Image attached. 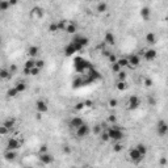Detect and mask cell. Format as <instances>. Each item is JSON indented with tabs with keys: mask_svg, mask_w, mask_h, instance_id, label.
I'll list each match as a JSON object with an SVG mask.
<instances>
[{
	"mask_svg": "<svg viewBox=\"0 0 168 168\" xmlns=\"http://www.w3.org/2000/svg\"><path fill=\"white\" fill-rule=\"evenodd\" d=\"M84 168H95V167H92V166H87V167H84Z\"/></svg>",
	"mask_w": 168,
	"mask_h": 168,
	"instance_id": "obj_57",
	"label": "cell"
},
{
	"mask_svg": "<svg viewBox=\"0 0 168 168\" xmlns=\"http://www.w3.org/2000/svg\"><path fill=\"white\" fill-rule=\"evenodd\" d=\"M75 133H76V137L80 138V139H83V138H87L88 135L91 134V127L88 126L87 124H83L80 127H78L76 130H75Z\"/></svg>",
	"mask_w": 168,
	"mask_h": 168,
	"instance_id": "obj_6",
	"label": "cell"
},
{
	"mask_svg": "<svg viewBox=\"0 0 168 168\" xmlns=\"http://www.w3.org/2000/svg\"><path fill=\"white\" fill-rule=\"evenodd\" d=\"M142 57L146 59V61L152 62V61H155L156 57H158V51L155 50V49H144V53H143Z\"/></svg>",
	"mask_w": 168,
	"mask_h": 168,
	"instance_id": "obj_9",
	"label": "cell"
},
{
	"mask_svg": "<svg viewBox=\"0 0 168 168\" xmlns=\"http://www.w3.org/2000/svg\"><path fill=\"white\" fill-rule=\"evenodd\" d=\"M72 42H76L78 45H80L81 47H85L88 44H90V39H88L87 37H84V36H79V34H75L74 38H72Z\"/></svg>",
	"mask_w": 168,
	"mask_h": 168,
	"instance_id": "obj_12",
	"label": "cell"
},
{
	"mask_svg": "<svg viewBox=\"0 0 168 168\" xmlns=\"http://www.w3.org/2000/svg\"><path fill=\"white\" fill-rule=\"evenodd\" d=\"M1 125H4V126L7 127V129H8L9 131H11V130L13 129V127L16 126V120H15V118H12V117H9V118H7V120H5Z\"/></svg>",
	"mask_w": 168,
	"mask_h": 168,
	"instance_id": "obj_20",
	"label": "cell"
},
{
	"mask_svg": "<svg viewBox=\"0 0 168 168\" xmlns=\"http://www.w3.org/2000/svg\"><path fill=\"white\" fill-rule=\"evenodd\" d=\"M39 72H41V70H39V68H37V67H33L32 70H30V76H38Z\"/></svg>",
	"mask_w": 168,
	"mask_h": 168,
	"instance_id": "obj_46",
	"label": "cell"
},
{
	"mask_svg": "<svg viewBox=\"0 0 168 168\" xmlns=\"http://www.w3.org/2000/svg\"><path fill=\"white\" fill-rule=\"evenodd\" d=\"M24 75H26V76H30V70H28V68H24Z\"/></svg>",
	"mask_w": 168,
	"mask_h": 168,
	"instance_id": "obj_54",
	"label": "cell"
},
{
	"mask_svg": "<svg viewBox=\"0 0 168 168\" xmlns=\"http://www.w3.org/2000/svg\"><path fill=\"white\" fill-rule=\"evenodd\" d=\"M107 133H108V135H109V139L113 141V142H121V141L124 139V137H125L124 130L121 129L117 124L107 127Z\"/></svg>",
	"mask_w": 168,
	"mask_h": 168,
	"instance_id": "obj_2",
	"label": "cell"
},
{
	"mask_svg": "<svg viewBox=\"0 0 168 168\" xmlns=\"http://www.w3.org/2000/svg\"><path fill=\"white\" fill-rule=\"evenodd\" d=\"M63 53H64L66 57H72V55H74L75 53H78V51L75 50L74 45H72L71 42H70L68 45H66V46H64V50H63Z\"/></svg>",
	"mask_w": 168,
	"mask_h": 168,
	"instance_id": "obj_18",
	"label": "cell"
},
{
	"mask_svg": "<svg viewBox=\"0 0 168 168\" xmlns=\"http://www.w3.org/2000/svg\"><path fill=\"white\" fill-rule=\"evenodd\" d=\"M135 149L139 151L141 154H142L143 156H146V154H147V151H149V149H147V146L146 144H143V143H138L137 146H135Z\"/></svg>",
	"mask_w": 168,
	"mask_h": 168,
	"instance_id": "obj_30",
	"label": "cell"
},
{
	"mask_svg": "<svg viewBox=\"0 0 168 168\" xmlns=\"http://www.w3.org/2000/svg\"><path fill=\"white\" fill-rule=\"evenodd\" d=\"M144 39H146V42L149 45H155L156 44V36H155V33H152V32L147 33L146 37H144Z\"/></svg>",
	"mask_w": 168,
	"mask_h": 168,
	"instance_id": "obj_21",
	"label": "cell"
},
{
	"mask_svg": "<svg viewBox=\"0 0 168 168\" xmlns=\"http://www.w3.org/2000/svg\"><path fill=\"white\" fill-rule=\"evenodd\" d=\"M36 67L39 68V70H42V68L45 67V61L44 59H36Z\"/></svg>",
	"mask_w": 168,
	"mask_h": 168,
	"instance_id": "obj_40",
	"label": "cell"
},
{
	"mask_svg": "<svg viewBox=\"0 0 168 168\" xmlns=\"http://www.w3.org/2000/svg\"><path fill=\"white\" fill-rule=\"evenodd\" d=\"M30 16L33 19H37V20H39V19H42L45 16V13H44V9L42 8H39V7H34V8L32 9V12H30Z\"/></svg>",
	"mask_w": 168,
	"mask_h": 168,
	"instance_id": "obj_15",
	"label": "cell"
},
{
	"mask_svg": "<svg viewBox=\"0 0 168 168\" xmlns=\"http://www.w3.org/2000/svg\"><path fill=\"white\" fill-rule=\"evenodd\" d=\"M25 168H33V167H25Z\"/></svg>",
	"mask_w": 168,
	"mask_h": 168,
	"instance_id": "obj_59",
	"label": "cell"
},
{
	"mask_svg": "<svg viewBox=\"0 0 168 168\" xmlns=\"http://www.w3.org/2000/svg\"><path fill=\"white\" fill-rule=\"evenodd\" d=\"M127 62H129V67H138L141 64V57L138 54H131L127 57Z\"/></svg>",
	"mask_w": 168,
	"mask_h": 168,
	"instance_id": "obj_11",
	"label": "cell"
},
{
	"mask_svg": "<svg viewBox=\"0 0 168 168\" xmlns=\"http://www.w3.org/2000/svg\"><path fill=\"white\" fill-rule=\"evenodd\" d=\"M124 150V144L121 142H114L113 144V151L114 152H121V151Z\"/></svg>",
	"mask_w": 168,
	"mask_h": 168,
	"instance_id": "obj_36",
	"label": "cell"
},
{
	"mask_svg": "<svg viewBox=\"0 0 168 168\" xmlns=\"http://www.w3.org/2000/svg\"><path fill=\"white\" fill-rule=\"evenodd\" d=\"M141 16H142V19H143V20H150V16H151L150 8L144 7V8L141 9Z\"/></svg>",
	"mask_w": 168,
	"mask_h": 168,
	"instance_id": "obj_28",
	"label": "cell"
},
{
	"mask_svg": "<svg viewBox=\"0 0 168 168\" xmlns=\"http://www.w3.org/2000/svg\"><path fill=\"white\" fill-rule=\"evenodd\" d=\"M139 107H141V98L135 96V95L129 96V98H127V101H126L127 110H137Z\"/></svg>",
	"mask_w": 168,
	"mask_h": 168,
	"instance_id": "obj_3",
	"label": "cell"
},
{
	"mask_svg": "<svg viewBox=\"0 0 168 168\" xmlns=\"http://www.w3.org/2000/svg\"><path fill=\"white\" fill-rule=\"evenodd\" d=\"M47 30L50 32V33H58V26H57V22H51L50 25H49V28H47Z\"/></svg>",
	"mask_w": 168,
	"mask_h": 168,
	"instance_id": "obj_39",
	"label": "cell"
},
{
	"mask_svg": "<svg viewBox=\"0 0 168 168\" xmlns=\"http://www.w3.org/2000/svg\"><path fill=\"white\" fill-rule=\"evenodd\" d=\"M108 122L110 125H116L117 124V116H114V114H109V117H108Z\"/></svg>",
	"mask_w": 168,
	"mask_h": 168,
	"instance_id": "obj_42",
	"label": "cell"
},
{
	"mask_svg": "<svg viewBox=\"0 0 168 168\" xmlns=\"http://www.w3.org/2000/svg\"><path fill=\"white\" fill-rule=\"evenodd\" d=\"M150 103H151V104H152V105H154V104H155V100H154V98H152V97H150Z\"/></svg>",
	"mask_w": 168,
	"mask_h": 168,
	"instance_id": "obj_56",
	"label": "cell"
},
{
	"mask_svg": "<svg viewBox=\"0 0 168 168\" xmlns=\"http://www.w3.org/2000/svg\"><path fill=\"white\" fill-rule=\"evenodd\" d=\"M129 159H130L134 164H138V163H141V162H142V160L144 159V156L135 149V147H133V149L129 151Z\"/></svg>",
	"mask_w": 168,
	"mask_h": 168,
	"instance_id": "obj_4",
	"label": "cell"
},
{
	"mask_svg": "<svg viewBox=\"0 0 168 168\" xmlns=\"http://www.w3.org/2000/svg\"><path fill=\"white\" fill-rule=\"evenodd\" d=\"M64 32L66 33H68V34H76V32H78V25L75 24V22H72V21H68L67 22V26H66V29H64Z\"/></svg>",
	"mask_w": 168,
	"mask_h": 168,
	"instance_id": "obj_17",
	"label": "cell"
},
{
	"mask_svg": "<svg viewBox=\"0 0 168 168\" xmlns=\"http://www.w3.org/2000/svg\"><path fill=\"white\" fill-rule=\"evenodd\" d=\"M33 67H36V59L33 58H29L25 61V64H24V68H28V70H32Z\"/></svg>",
	"mask_w": 168,
	"mask_h": 168,
	"instance_id": "obj_31",
	"label": "cell"
},
{
	"mask_svg": "<svg viewBox=\"0 0 168 168\" xmlns=\"http://www.w3.org/2000/svg\"><path fill=\"white\" fill-rule=\"evenodd\" d=\"M116 44V37H114V34L112 32H107L104 36V45L105 46H113Z\"/></svg>",
	"mask_w": 168,
	"mask_h": 168,
	"instance_id": "obj_13",
	"label": "cell"
},
{
	"mask_svg": "<svg viewBox=\"0 0 168 168\" xmlns=\"http://www.w3.org/2000/svg\"><path fill=\"white\" fill-rule=\"evenodd\" d=\"M1 42H3V37H1V36H0V44H1Z\"/></svg>",
	"mask_w": 168,
	"mask_h": 168,
	"instance_id": "obj_58",
	"label": "cell"
},
{
	"mask_svg": "<svg viewBox=\"0 0 168 168\" xmlns=\"http://www.w3.org/2000/svg\"><path fill=\"white\" fill-rule=\"evenodd\" d=\"M0 166H1V162H0Z\"/></svg>",
	"mask_w": 168,
	"mask_h": 168,
	"instance_id": "obj_60",
	"label": "cell"
},
{
	"mask_svg": "<svg viewBox=\"0 0 168 168\" xmlns=\"http://www.w3.org/2000/svg\"><path fill=\"white\" fill-rule=\"evenodd\" d=\"M62 152L66 154V155H68V154L72 152V149H71L70 146H68V144H64V146L62 147Z\"/></svg>",
	"mask_w": 168,
	"mask_h": 168,
	"instance_id": "obj_44",
	"label": "cell"
},
{
	"mask_svg": "<svg viewBox=\"0 0 168 168\" xmlns=\"http://www.w3.org/2000/svg\"><path fill=\"white\" fill-rule=\"evenodd\" d=\"M126 79H127V74L124 70H121L117 74V81H126Z\"/></svg>",
	"mask_w": 168,
	"mask_h": 168,
	"instance_id": "obj_34",
	"label": "cell"
},
{
	"mask_svg": "<svg viewBox=\"0 0 168 168\" xmlns=\"http://www.w3.org/2000/svg\"><path fill=\"white\" fill-rule=\"evenodd\" d=\"M15 88L17 90L19 93L21 95V93H24V92L26 91V83H25V81H22V80L21 81H17V83L15 84Z\"/></svg>",
	"mask_w": 168,
	"mask_h": 168,
	"instance_id": "obj_23",
	"label": "cell"
},
{
	"mask_svg": "<svg viewBox=\"0 0 168 168\" xmlns=\"http://www.w3.org/2000/svg\"><path fill=\"white\" fill-rule=\"evenodd\" d=\"M55 22H57L58 30H59V32H64L66 26H67V22H68V20H59V21H55Z\"/></svg>",
	"mask_w": 168,
	"mask_h": 168,
	"instance_id": "obj_29",
	"label": "cell"
},
{
	"mask_svg": "<svg viewBox=\"0 0 168 168\" xmlns=\"http://www.w3.org/2000/svg\"><path fill=\"white\" fill-rule=\"evenodd\" d=\"M83 124H84V121L81 117H72L71 121H70V127L74 130H76L78 127H80Z\"/></svg>",
	"mask_w": 168,
	"mask_h": 168,
	"instance_id": "obj_14",
	"label": "cell"
},
{
	"mask_svg": "<svg viewBox=\"0 0 168 168\" xmlns=\"http://www.w3.org/2000/svg\"><path fill=\"white\" fill-rule=\"evenodd\" d=\"M143 83H144V85H146V87H152V84H154L152 80H151L150 78H146V79H144Z\"/></svg>",
	"mask_w": 168,
	"mask_h": 168,
	"instance_id": "obj_50",
	"label": "cell"
},
{
	"mask_svg": "<svg viewBox=\"0 0 168 168\" xmlns=\"http://www.w3.org/2000/svg\"><path fill=\"white\" fill-rule=\"evenodd\" d=\"M74 68L79 74H87V72H90L91 70H93L95 67L87 61V59H84L81 57H76L74 59Z\"/></svg>",
	"mask_w": 168,
	"mask_h": 168,
	"instance_id": "obj_1",
	"label": "cell"
},
{
	"mask_svg": "<svg viewBox=\"0 0 168 168\" xmlns=\"http://www.w3.org/2000/svg\"><path fill=\"white\" fill-rule=\"evenodd\" d=\"M121 70H122V68L120 67V64H118V63H113V64H112V71H113L114 74H118Z\"/></svg>",
	"mask_w": 168,
	"mask_h": 168,
	"instance_id": "obj_45",
	"label": "cell"
},
{
	"mask_svg": "<svg viewBox=\"0 0 168 168\" xmlns=\"http://www.w3.org/2000/svg\"><path fill=\"white\" fill-rule=\"evenodd\" d=\"M38 152H39V154H46V152H49V147H47V144H42V146L39 147Z\"/></svg>",
	"mask_w": 168,
	"mask_h": 168,
	"instance_id": "obj_47",
	"label": "cell"
},
{
	"mask_svg": "<svg viewBox=\"0 0 168 168\" xmlns=\"http://www.w3.org/2000/svg\"><path fill=\"white\" fill-rule=\"evenodd\" d=\"M9 8H11L9 1H7V0H0V11H8Z\"/></svg>",
	"mask_w": 168,
	"mask_h": 168,
	"instance_id": "obj_35",
	"label": "cell"
},
{
	"mask_svg": "<svg viewBox=\"0 0 168 168\" xmlns=\"http://www.w3.org/2000/svg\"><path fill=\"white\" fill-rule=\"evenodd\" d=\"M9 133H11V131L7 129L4 125H0V135H8Z\"/></svg>",
	"mask_w": 168,
	"mask_h": 168,
	"instance_id": "obj_43",
	"label": "cell"
},
{
	"mask_svg": "<svg viewBox=\"0 0 168 168\" xmlns=\"http://www.w3.org/2000/svg\"><path fill=\"white\" fill-rule=\"evenodd\" d=\"M83 76H78V78H75L74 80H72V87L74 88H80V87H83Z\"/></svg>",
	"mask_w": 168,
	"mask_h": 168,
	"instance_id": "obj_27",
	"label": "cell"
},
{
	"mask_svg": "<svg viewBox=\"0 0 168 168\" xmlns=\"http://www.w3.org/2000/svg\"><path fill=\"white\" fill-rule=\"evenodd\" d=\"M127 87H129V85H127V81H117L116 83V90L120 91V92L126 91Z\"/></svg>",
	"mask_w": 168,
	"mask_h": 168,
	"instance_id": "obj_26",
	"label": "cell"
},
{
	"mask_svg": "<svg viewBox=\"0 0 168 168\" xmlns=\"http://www.w3.org/2000/svg\"><path fill=\"white\" fill-rule=\"evenodd\" d=\"M39 162L44 164V166H50V164L54 163V156L50 152L39 154Z\"/></svg>",
	"mask_w": 168,
	"mask_h": 168,
	"instance_id": "obj_10",
	"label": "cell"
},
{
	"mask_svg": "<svg viewBox=\"0 0 168 168\" xmlns=\"http://www.w3.org/2000/svg\"><path fill=\"white\" fill-rule=\"evenodd\" d=\"M104 129L101 127V125L100 124H97V125H95V126H92L91 127V133H93L95 135H100L101 134V131H103Z\"/></svg>",
	"mask_w": 168,
	"mask_h": 168,
	"instance_id": "obj_32",
	"label": "cell"
},
{
	"mask_svg": "<svg viewBox=\"0 0 168 168\" xmlns=\"http://www.w3.org/2000/svg\"><path fill=\"white\" fill-rule=\"evenodd\" d=\"M117 55H116V53H112V54L108 57V61L110 62V64H113V63H117Z\"/></svg>",
	"mask_w": 168,
	"mask_h": 168,
	"instance_id": "obj_41",
	"label": "cell"
},
{
	"mask_svg": "<svg viewBox=\"0 0 168 168\" xmlns=\"http://www.w3.org/2000/svg\"><path fill=\"white\" fill-rule=\"evenodd\" d=\"M12 75L9 74V70L8 68H0V80H8V79H11Z\"/></svg>",
	"mask_w": 168,
	"mask_h": 168,
	"instance_id": "obj_22",
	"label": "cell"
},
{
	"mask_svg": "<svg viewBox=\"0 0 168 168\" xmlns=\"http://www.w3.org/2000/svg\"><path fill=\"white\" fill-rule=\"evenodd\" d=\"M83 104H84V108H92L93 107V101L92 100H84Z\"/></svg>",
	"mask_w": 168,
	"mask_h": 168,
	"instance_id": "obj_49",
	"label": "cell"
},
{
	"mask_svg": "<svg viewBox=\"0 0 168 168\" xmlns=\"http://www.w3.org/2000/svg\"><path fill=\"white\" fill-rule=\"evenodd\" d=\"M117 63L120 64V67H121V68H124V67H129V62H127V58H126V57H121V58H118V59H117Z\"/></svg>",
	"mask_w": 168,
	"mask_h": 168,
	"instance_id": "obj_33",
	"label": "cell"
},
{
	"mask_svg": "<svg viewBox=\"0 0 168 168\" xmlns=\"http://www.w3.org/2000/svg\"><path fill=\"white\" fill-rule=\"evenodd\" d=\"M108 3H105V1H100V3H97V5H96V11L98 13H104V12H107L108 11Z\"/></svg>",
	"mask_w": 168,
	"mask_h": 168,
	"instance_id": "obj_24",
	"label": "cell"
},
{
	"mask_svg": "<svg viewBox=\"0 0 168 168\" xmlns=\"http://www.w3.org/2000/svg\"><path fill=\"white\" fill-rule=\"evenodd\" d=\"M71 168H75V167H71Z\"/></svg>",
	"mask_w": 168,
	"mask_h": 168,
	"instance_id": "obj_61",
	"label": "cell"
},
{
	"mask_svg": "<svg viewBox=\"0 0 168 168\" xmlns=\"http://www.w3.org/2000/svg\"><path fill=\"white\" fill-rule=\"evenodd\" d=\"M26 53H28V57L29 58L36 59V57L39 54V47H38V46H36V45H32V46H29V47H28Z\"/></svg>",
	"mask_w": 168,
	"mask_h": 168,
	"instance_id": "obj_16",
	"label": "cell"
},
{
	"mask_svg": "<svg viewBox=\"0 0 168 168\" xmlns=\"http://www.w3.org/2000/svg\"><path fill=\"white\" fill-rule=\"evenodd\" d=\"M108 105H109V108H112V109H114V108H117V107H118V100H117L116 97L110 98V100L108 101Z\"/></svg>",
	"mask_w": 168,
	"mask_h": 168,
	"instance_id": "obj_38",
	"label": "cell"
},
{
	"mask_svg": "<svg viewBox=\"0 0 168 168\" xmlns=\"http://www.w3.org/2000/svg\"><path fill=\"white\" fill-rule=\"evenodd\" d=\"M4 158L5 160H8V162H13V160L17 158V151H11V150H5L4 152Z\"/></svg>",
	"mask_w": 168,
	"mask_h": 168,
	"instance_id": "obj_19",
	"label": "cell"
},
{
	"mask_svg": "<svg viewBox=\"0 0 168 168\" xmlns=\"http://www.w3.org/2000/svg\"><path fill=\"white\" fill-rule=\"evenodd\" d=\"M36 109H37V113L45 114V113H47V110H49V105L44 98H39V100L36 101Z\"/></svg>",
	"mask_w": 168,
	"mask_h": 168,
	"instance_id": "obj_7",
	"label": "cell"
},
{
	"mask_svg": "<svg viewBox=\"0 0 168 168\" xmlns=\"http://www.w3.org/2000/svg\"><path fill=\"white\" fill-rule=\"evenodd\" d=\"M22 144V141H20L19 138L11 137L7 142V150H11V151H17Z\"/></svg>",
	"mask_w": 168,
	"mask_h": 168,
	"instance_id": "obj_5",
	"label": "cell"
},
{
	"mask_svg": "<svg viewBox=\"0 0 168 168\" xmlns=\"http://www.w3.org/2000/svg\"><path fill=\"white\" fill-rule=\"evenodd\" d=\"M98 137H100V139H101V142H109V135H108V133H107V130H103V131H101V134H100V135H98Z\"/></svg>",
	"mask_w": 168,
	"mask_h": 168,
	"instance_id": "obj_37",
	"label": "cell"
},
{
	"mask_svg": "<svg viewBox=\"0 0 168 168\" xmlns=\"http://www.w3.org/2000/svg\"><path fill=\"white\" fill-rule=\"evenodd\" d=\"M19 92H17V90H16L15 87H11L8 91H7V97L8 98H15V97H17L19 96Z\"/></svg>",
	"mask_w": 168,
	"mask_h": 168,
	"instance_id": "obj_25",
	"label": "cell"
},
{
	"mask_svg": "<svg viewBox=\"0 0 168 168\" xmlns=\"http://www.w3.org/2000/svg\"><path fill=\"white\" fill-rule=\"evenodd\" d=\"M159 163H160V166H163V167H164V166H166V164H167V159L163 156L162 159H160V162H159Z\"/></svg>",
	"mask_w": 168,
	"mask_h": 168,
	"instance_id": "obj_53",
	"label": "cell"
},
{
	"mask_svg": "<svg viewBox=\"0 0 168 168\" xmlns=\"http://www.w3.org/2000/svg\"><path fill=\"white\" fill-rule=\"evenodd\" d=\"M74 108H75V110H83V109H84V104H83V101H81V103H78Z\"/></svg>",
	"mask_w": 168,
	"mask_h": 168,
	"instance_id": "obj_51",
	"label": "cell"
},
{
	"mask_svg": "<svg viewBox=\"0 0 168 168\" xmlns=\"http://www.w3.org/2000/svg\"><path fill=\"white\" fill-rule=\"evenodd\" d=\"M17 3H19L17 0H11V1H9V5H11V7H12V5H16Z\"/></svg>",
	"mask_w": 168,
	"mask_h": 168,
	"instance_id": "obj_55",
	"label": "cell"
},
{
	"mask_svg": "<svg viewBox=\"0 0 168 168\" xmlns=\"http://www.w3.org/2000/svg\"><path fill=\"white\" fill-rule=\"evenodd\" d=\"M156 131H158V134H159L160 137L167 135V133H168V124H167L164 120L158 121V125H156Z\"/></svg>",
	"mask_w": 168,
	"mask_h": 168,
	"instance_id": "obj_8",
	"label": "cell"
},
{
	"mask_svg": "<svg viewBox=\"0 0 168 168\" xmlns=\"http://www.w3.org/2000/svg\"><path fill=\"white\" fill-rule=\"evenodd\" d=\"M110 54H112V51H110V50H103V55H104V57H107V58H108Z\"/></svg>",
	"mask_w": 168,
	"mask_h": 168,
	"instance_id": "obj_52",
	"label": "cell"
},
{
	"mask_svg": "<svg viewBox=\"0 0 168 168\" xmlns=\"http://www.w3.org/2000/svg\"><path fill=\"white\" fill-rule=\"evenodd\" d=\"M8 70H9V74L13 75V74H16V72H17L19 68H17V66H16V64H11V66H9Z\"/></svg>",
	"mask_w": 168,
	"mask_h": 168,
	"instance_id": "obj_48",
	"label": "cell"
}]
</instances>
